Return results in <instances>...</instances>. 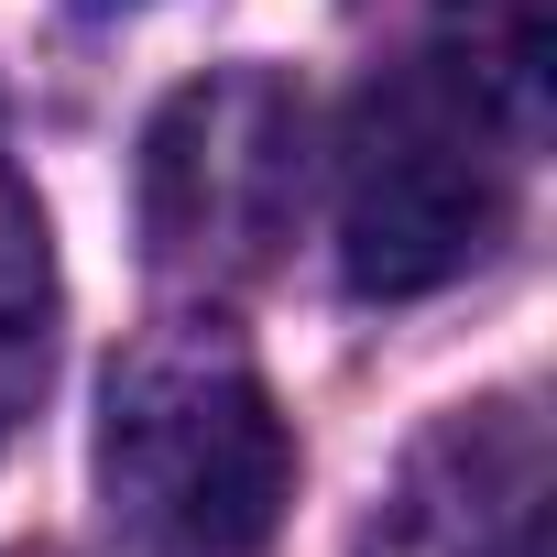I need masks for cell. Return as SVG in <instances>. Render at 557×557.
Masks as SVG:
<instances>
[{
    "instance_id": "6da1fadb",
    "label": "cell",
    "mask_w": 557,
    "mask_h": 557,
    "mask_svg": "<svg viewBox=\"0 0 557 557\" xmlns=\"http://www.w3.org/2000/svg\"><path fill=\"white\" fill-rule=\"evenodd\" d=\"M99 503L143 557H262L296 492V437L230 329H153L99 383Z\"/></svg>"
},
{
    "instance_id": "7a4b0ae2",
    "label": "cell",
    "mask_w": 557,
    "mask_h": 557,
    "mask_svg": "<svg viewBox=\"0 0 557 557\" xmlns=\"http://www.w3.org/2000/svg\"><path fill=\"white\" fill-rule=\"evenodd\" d=\"M524 110L470 55H416L350 99L339 132V273L350 296L405 307L459 285L513 230Z\"/></svg>"
},
{
    "instance_id": "3957f363",
    "label": "cell",
    "mask_w": 557,
    "mask_h": 557,
    "mask_svg": "<svg viewBox=\"0 0 557 557\" xmlns=\"http://www.w3.org/2000/svg\"><path fill=\"white\" fill-rule=\"evenodd\" d=\"M307 208V99L273 66H219L175 88L143 132V240L164 285L240 296L296 240Z\"/></svg>"
},
{
    "instance_id": "277c9868",
    "label": "cell",
    "mask_w": 557,
    "mask_h": 557,
    "mask_svg": "<svg viewBox=\"0 0 557 557\" xmlns=\"http://www.w3.org/2000/svg\"><path fill=\"white\" fill-rule=\"evenodd\" d=\"M361 557H546V416L524 394L448 405L405 448Z\"/></svg>"
},
{
    "instance_id": "5b68a950",
    "label": "cell",
    "mask_w": 557,
    "mask_h": 557,
    "mask_svg": "<svg viewBox=\"0 0 557 557\" xmlns=\"http://www.w3.org/2000/svg\"><path fill=\"white\" fill-rule=\"evenodd\" d=\"M55 318H66V285H55V230L23 186V164L0 153V437H12L34 405H45V372H55Z\"/></svg>"
},
{
    "instance_id": "8992f818",
    "label": "cell",
    "mask_w": 557,
    "mask_h": 557,
    "mask_svg": "<svg viewBox=\"0 0 557 557\" xmlns=\"http://www.w3.org/2000/svg\"><path fill=\"white\" fill-rule=\"evenodd\" d=\"M12 557H55V546H12Z\"/></svg>"
}]
</instances>
